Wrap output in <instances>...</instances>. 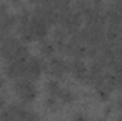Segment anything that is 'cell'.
<instances>
[{"label": "cell", "mask_w": 122, "mask_h": 121, "mask_svg": "<svg viewBox=\"0 0 122 121\" xmlns=\"http://www.w3.org/2000/svg\"><path fill=\"white\" fill-rule=\"evenodd\" d=\"M117 76V87L122 90V74H115Z\"/></svg>", "instance_id": "30bf717a"}, {"label": "cell", "mask_w": 122, "mask_h": 121, "mask_svg": "<svg viewBox=\"0 0 122 121\" xmlns=\"http://www.w3.org/2000/svg\"><path fill=\"white\" fill-rule=\"evenodd\" d=\"M46 105L50 107V108H56V105H57V97L53 95V94H50V97L46 100Z\"/></svg>", "instance_id": "52a82bcc"}, {"label": "cell", "mask_w": 122, "mask_h": 121, "mask_svg": "<svg viewBox=\"0 0 122 121\" xmlns=\"http://www.w3.org/2000/svg\"><path fill=\"white\" fill-rule=\"evenodd\" d=\"M0 120H11V114H10V111L6 108H1L0 110Z\"/></svg>", "instance_id": "9c48e42d"}, {"label": "cell", "mask_w": 122, "mask_h": 121, "mask_svg": "<svg viewBox=\"0 0 122 121\" xmlns=\"http://www.w3.org/2000/svg\"><path fill=\"white\" fill-rule=\"evenodd\" d=\"M56 97L58 100H61V103H64V104H68V103L74 101V94L70 90H67V88H60V90L57 91Z\"/></svg>", "instance_id": "277c9868"}, {"label": "cell", "mask_w": 122, "mask_h": 121, "mask_svg": "<svg viewBox=\"0 0 122 121\" xmlns=\"http://www.w3.org/2000/svg\"><path fill=\"white\" fill-rule=\"evenodd\" d=\"M29 1H30V3H33V4H38L41 0H29Z\"/></svg>", "instance_id": "9a60e30c"}, {"label": "cell", "mask_w": 122, "mask_h": 121, "mask_svg": "<svg viewBox=\"0 0 122 121\" xmlns=\"http://www.w3.org/2000/svg\"><path fill=\"white\" fill-rule=\"evenodd\" d=\"M19 33H20V36H21V40L23 41H31L33 38H36L34 37V31H33V27H31L30 23H26V24H20V27H19Z\"/></svg>", "instance_id": "3957f363"}, {"label": "cell", "mask_w": 122, "mask_h": 121, "mask_svg": "<svg viewBox=\"0 0 122 121\" xmlns=\"http://www.w3.org/2000/svg\"><path fill=\"white\" fill-rule=\"evenodd\" d=\"M46 87H47V91H48L50 94H53V95H56L57 91L60 90V86H58V81H57V80H50Z\"/></svg>", "instance_id": "8992f818"}, {"label": "cell", "mask_w": 122, "mask_h": 121, "mask_svg": "<svg viewBox=\"0 0 122 121\" xmlns=\"http://www.w3.org/2000/svg\"><path fill=\"white\" fill-rule=\"evenodd\" d=\"M4 87V78H0V88Z\"/></svg>", "instance_id": "5bb4252c"}, {"label": "cell", "mask_w": 122, "mask_h": 121, "mask_svg": "<svg viewBox=\"0 0 122 121\" xmlns=\"http://www.w3.org/2000/svg\"><path fill=\"white\" fill-rule=\"evenodd\" d=\"M41 68H43V61L40 60L38 57H29V67H27V71L23 77L29 78L30 81H36L41 73Z\"/></svg>", "instance_id": "6da1fadb"}, {"label": "cell", "mask_w": 122, "mask_h": 121, "mask_svg": "<svg viewBox=\"0 0 122 121\" xmlns=\"http://www.w3.org/2000/svg\"><path fill=\"white\" fill-rule=\"evenodd\" d=\"M117 110L118 111H122V100H118L117 101Z\"/></svg>", "instance_id": "7c38bea8"}, {"label": "cell", "mask_w": 122, "mask_h": 121, "mask_svg": "<svg viewBox=\"0 0 122 121\" xmlns=\"http://www.w3.org/2000/svg\"><path fill=\"white\" fill-rule=\"evenodd\" d=\"M40 44H41V53H44L46 56H53L54 54V44H51L50 41H47L44 38H41Z\"/></svg>", "instance_id": "5b68a950"}, {"label": "cell", "mask_w": 122, "mask_h": 121, "mask_svg": "<svg viewBox=\"0 0 122 121\" xmlns=\"http://www.w3.org/2000/svg\"><path fill=\"white\" fill-rule=\"evenodd\" d=\"M97 91H98V97H99L102 101H107V100H109V94H111L109 91H107L105 88H98Z\"/></svg>", "instance_id": "ba28073f"}, {"label": "cell", "mask_w": 122, "mask_h": 121, "mask_svg": "<svg viewBox=\"0 0 122 121\" xmlns=\"http://www.w3.org/2000/svg\"><path fill=\"white\" fill-rule=\"evenodd\" d=\"M112 1H118V0H112Z\"/></svg>", "instance_id": "2e32d148"}, {"label": "cell", "mask_w": 122, "mask_h": 121, "mask_svg": "<svg viewBox=\"0 0 122 121\" xmlns=\"http://www.w3.org/2000/svg\"><path fill=\"white\" fill-rule=\"evenodd\" d=\"M4 105H6V101H4V98H3V97H0V110H1V108H4Z\"/></svg>", "instance_id": "4fadbf2b"}, {"label": "cell", "mask_w": 122, "mask_h": 121, "mask_svg": "<svg viewBox=\"0 0 122 121\" xmlns=\"http://www.w3.org/2000/svg\"><path fill=\"white\" fill-rule=\"evenodd\" d=\"M104 113H105V116H109V114L112 113V107H111V105H108V107L105 108V111H104Z\"/></svg>", "instance_id": "8fae6325"}, {"label": "cell", "mask_w": 122, "mask_h": 121, "mask_svg": "<svg viewBox=\"0 0 122 121\" xmlns=\"http://www.w3.org/2000/svg\"><path fill=\"white\" fill-rule=\"evenodd\" d=\"M67 30L62 27V29H57V30L54 31V43L57 44V47H58V50H64V46H65V43H67Z\"/></svg>", "instance_id": "7a4b0ae2"}]
</instances>
